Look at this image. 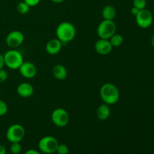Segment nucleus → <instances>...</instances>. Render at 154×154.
I'll return each instance as SVG.
<instances>
[{
	"label": "nucleus",
	"mask_w": 154,
	"mask_h": 154,
	"mask_svg": "<svg viewBox=\"0 0 154 154\" xmlns=\"http://www.w3.org/2000/svg\"><path fill=\"white\" fill-rule=\"evenodd\" d=\"M151 45H152V46H153V48H154V33L151 37Z\"/></svg>",
	"instance_id": "30"
},
{
	"label": "nucleus",
	"mask_w": 154,
	"mask_h": 154,
	"mask_svg": "<svg viewBox=\"0 0 154 154\" xmlns=\"http://www.w3.org/2000/svg\"><path fill=\"white\" fill-rule=\"evenodd\" d=\"M110 115H111L110 105L103 103L98 107L97 110H96V116L99 120H102V121L107 120L109 118Z\"/></svg>",
	"instance_id": "14"
},
{
	"label": "nucleus",
	"mask_w": 154,
	"mask_h": 154,
	"mask_svg": "<svg viewBox=\"0 0 154 154\" xmlns=\"http://www.w3.org/2000/svg\"><path fill=\"white\" fill-rule=\"evenodd\" d=\"M8 112V105L3 100L0 99V117L5 115Z\"/></svg>",
	"instance_id": "22"
},
{
	"label": "nucleus",
	"mask_w": 154,
	"mask_h": 154,
	"mask_svg": "<svg viewBox=\"0 0 154 154\" xmlns=\"http://www.w3.org/2000/svg\"><path fill=\"white\" fill-rule=\"evenodd\" d=\"M27 5L30 6V7H34L36 6L37 5L39 4V2H41V0H23Z\"/></svg>",
	"instance_id": "24"
},
{
	"label": "nucleus",
	"mask_w": 154,
	"mask_h": 154,
	"mask_svg": "<svg viewBox=\"0 0 154 154\" xmlns=\"http://www.w3.org/2000/svg\"><path fill=\"white\" fill-rule=\"evenodd\" d=\"M17 93L22 98L31 97L34 93V87L29 83H21L17 87Z\"/></svg>",
	"instance_id": "13"
},
{
	"label": "nucleus",
	"mask_w": 154,
	"mask_h": 154,
	"mask_svg": "<svg viewBox=\"0 0 154 154\" xmlns=\"http://www.w3.org/2000/svg\"><path fill=\"white\" fill-rule=\"evenodd\" d=\"M22 150V146L20 142H12L10 146V151L12 154H20Z\"/></svg>",
	"instance_id": "19"
},
{
	"label": "nucleus",
	"mask_w": 154,
	"mask_h": 154,
	"mask_svg": "<svg viewBox=\"0 0 154 154\" xmlns=\"http://www.w3.org/2000/svg\"><path fill=\"white\" fill-rule=\"evenodd\" d=\"M24 154H41L38 151L35 150H33V149H29V150H26V151L24 153Z\"/></svg>",
	"instance_id": "27"
},
{
	"label": "nucleus",
	"mask_w": 154,
	"mask_h": 154,
	"mask_svg": "<svg viewBox=\"0 0 154 154\" xmlns=\"http://www.w3.org/2000/svg\"><path fill=\"white\" fill-rule=\"evenodd\" d=\"M0 94H1V92H0Z\"/></svg>",
	"instance_id": "31"
},
{
	"label": "nucleus",
	"mask_w": 154,
	"mask_h": 154,
	"mask_svg": "<svg viewBox=\"0 0 154 154\" xmlns=\"http://www.w3.org/2000/svg\"><path fill=\"white\" fill-rule=\"evenodd\" d=\"M116 15H117V11L114 6L108 5L102 8V16L103 20H114V18L116 17Z\"/></svg>",
	"instance_id": "16"
},
{
	"label": "nucleus",
	"mask_w": 154,
	"mask_h": 154,
	"mask_svg": "<svg viewBox=\"0 0 154 154\" xmlns=\"http://www.w3.org/2000/svg\"><path fill=\"white\" fill-rule=\"evenodd\" d=\"M5 64L8 69H18L23 63V57L20 52L16 49H11L6 51L4 54Z\"/></svg>",
	"instance_id": "3"
},
{
	"label": "nucleus",
	"mask_w": 154,
	"mask_h": 154,
	"mask_svg": "<svg viewBox=\"0 0 154 154\" xmlns=\"http://www.w3.org/2000/svg\"><path fill=\"white\" fill-rule=\"evenodd\" d=\"M69 152V148L66 144H59L57 149V153L58 154H68Z\"/></svg>",
	"instance_id": "21"
},
{
	"label": "nucleus",
	"mask_w": 154,
	"mask_h": 154,
	"mask_svg": "<svg viewBox=\"0 0 154 154\" xmlns=\"http://www.w3.org/2000/svg\"><path fill=\"white\" fill-rule=\"evenodd\" d=\"M0 154H6V148L2 144H0Z\"/></svg>",
	"instance_id": "28"
},
{
	"label": "nucleus",
	"mask_w": 154,
	"mask_h": 154,
	"mask_svg": "<svg viewBox=\"0 0 154 154\" xmlns=\"http://www.w3.org/2000/svg\"><path fill=\"white\" fill-rule=\"evenodd\" d=\"M30 6L27 5L25 2H20L17 5V11L20 14H26L28 13L30 10Z\"/></svg>",
	"instance_id": "18"
},
{
	"label": "nucleus",
	"mask_w": 154,
	"mask_h": 154,
	"mask_svg": "<svg viewBox=\"0 0 154 154\" xmlns=\"http://www.w3.org/2000/svg\"><path fill=\"white\" fill-rule=\"evenodd\" d=\"M52 74L54 78L59 81H63L66 79L68 76L67 69L61 64H57L54 66L52 69Z\"/></svg>",
	"instance_id": "15"
},
{
	"label": "nucleus",
	"mask_w": 154,
	"mask_h": 154,
	"mask_svg": "<svg viewBox=\"0 0 154 154\" xmlns=\"http://www.w3.org/2000/svg\"><path fill=\"white\" fill-rule=\"evenodd\" d=\"M18 69H19L20 74L23 78H28V79L35 78L37 74V68L35 66L34 63L31 62H23Z\"/></svg>",
	"instance_id": "10"
},
{
	"label": "nucleus",
	"mask_w": 154,
	"mask_h": 154,
	"mask_svg": "<svg viewBox=\"0 0 154 154\" xmlns=\"http://www.w3.org/2000/svg\"><path fill=\"white\" fill-rule=\"evenodd\" d=\"M76 29L70 22L64 21L57 26L56 29L57 38L63 44L69 43L74 40L76 36Z\"/></svg>",
	"instance_id": "2"
},
{
	"label": "nucleus",
	"mask_w": 154,
	"mask_h": 154,
	"mask_svg": "<svg viewBox=\"0 0 154 154\" xmlns=\"http://www.w3.org/2000/svg\"><path fill=\"white\" fill-rule=\"evenodd\" d=\"M59 141L55 137L48 135L41 138L38 141V149L45 154H53L57 152Z\"/></svg>",
	"instance_id": "4"
},
{
	"label": "nucleus",
	"mask_w": 154,
	"mask_h": 154,
	"mask_svg": "<svg viewBox=\"0 0 154 154\" xmlns=\"http://www.w3.org/2000/svg\"><path fill=\"white\" fill-rule=\"evenodd\" d=\"M6 45L11 49H16L19 48L24 42V35L22 32L14 30L9 32L6 36Z\"/></svg>",
	"instance_id": "9"
},
{
	"label": "nucleus",
	"mask_w": 154,
	"mask_h": 154,
	"mask_svg": "<svg viewBox=\"0 0 154 154\" xmlns=\"http://www.w3.org/2000/svg\"><path fill=\"white\" fill-rule=\"evenodd\" d=\"M8 72L4 69H0V83H3L8 79Z\"/></svg>",
	"instance_id": "23"
},
{
	"label": "nucleus",
	"mask_w": 154,
	"mask_h": 154,
	"mask_svg": "<svg viewBox=\"0 0 154 154\" xmlns=\"http://www.w3.org/2000/svg\"><path fill=\"white\" fill-rule=\"evenodd\" d=\"M110 42H111V45L114 47H120L123 45V42H124V38H123V35L118 33H115L113 35L111 38H109Z\"/></svg>",
	"instance_id": "17"
},
{
	"label": "nucleus",
	"mask_w": 154,
	"mask_h": 154,
	"mask_svg": "<svg viewBox=\"0 0 154 154\" xmlns=\"http://www.w3.org/2000/svg\"><path fill=\"white\" fill-rule=\"evenodd\" d=\"M50 1H51L52 2H54V3H57V4H58V3L63 2L65 0H50Z\"/></svg>",
	"instance_id": "29"
},
{
	"label": "nucleus",
	"mask_w": 154,
	"mask_h": 154,
	"mask_svg": "<svg viewBox=\"0 0 154 154\" xmlns=\"http://www.w3.org/2000/svg\"><path fill=\"white\" fill-rule=\"evenodd\" d=\"M139 9H138L137 8H135V7H132V9H131V13H132V15H134V16H136L137 14H138V12H139Z\"/></svg>",
	"instance_id": "26"
},
{
	"label": "nucleus",
	"mask_w": 154,
	"mask_h": 154,
	"mask_svg": "<svg viewBox=\"0 0 154 154\" xmlns=\"http://www.w3.org/2000/svg\"><path fill=\"white\" fill-rule=\"evenodd\" d=\"M117 26L114 20H103L97 27V35L99 38L109 39L116 33Z\"/></svg>",
	"instance_id": "5"
},
{
	"label": "nucleus",
	"mask_w": 154,
	"mask_h": 154,
	"mask_svg": "<svg viewBox=\"0 0 154 154\" xmlns=\"http://www.w3.org/2000/svg\"><path fill=\"white\" fill-rule=\"evenodd\" d=\"M5 66V58H4V54H0V69H4Z\"/></svg>",
	"instance_id": "25"
},
{
	"label": "nucleus",
	"mask_w": 154,
	"mask_h": 154,
	"mask_svg": "<svg viewBox=\"0 0 154 154\" xmlns=\"http://www.w3.org/2000/svg\"><path fill=\"white\" fill-rule=\"evenodd\" d=\"M25 129L20 124H13L6 131V138L11 143L20 142L25 136Z\"/></svg>",
	"instance_id": "6"
},
{
	"label": "nucleus",
	"mask_w": 154,
	"mask_h": 154,
	"mask_svg": "<svg viewBox=\"0 0 154 154\" xmlns=\"http://www.w3.org/2000/svg\"><path fill=\"white\" fill-rule=\"evenodd\" d=\"M100 97L105 104L114 105L120 99V90L111 83H105L100 88Z\"/></svg>",
	"instance_id": "1"
},
{
	"label": "nucleus",
	"mask_w": 154,
	"mask_h": 154,
	"mask_svg": "<svg viewBox=\"0 0 154 154\" xmlns=\"http://www.w3.org/2000/svg\"><path fill=\"white\" fill-rule=\"evenodd\" d=\"M153 14L151 11L146 8L140 10L138 14L135 16L137 25L141 29H147L150 27L153 23Z\"/></svg>",
	"instance_id": "8"
},
{
	"label": "nucleus",
	"mask_w": 154,
	"mask_h": 154,
	"mask_svg": "<svg viewBox=\"0 0 154 154\" xmlns=\"http://www.w3.org/2000/svg\"><path fill=\"white\" fill-rule=\"evenodd\" d=\"M63 46V43L58 38H53L48 41L45 50L50 55H57L60 52Z\"/></svg>",
	"instance_id": "12"
},
{
	"label": "nucleus",
	"mask_w": 154,
	"mask_h": 154,
	"mask_svg": "<svg viewBox=\"0 0 154 154\" xmlns=\"http://www.w3.org/2000/svg\"><path fill=\"white\" fill-rule=\"evenodd\" d=\"M95 50L96 53L100 55H108L112 51L113 46L111 45L109 39L99 38L95 44Z\"/></svg>",
	"instance_id": "11"
},
{
	"label": "nucleus",
	"mask_w": 154,
	"mask_h": 154,
	"mask_svg": "<svg viewBox=\"0 0 154 154\" xmlns=\"http://www.w3.org/2000/svg\"><path fill=\"white\" fill-rule=\"evenodd\" d=\"M51 120L57 127H65L69 122V114L64 108H56L51 114Z\"/></svg>",
	"instance_id": "7"
},
{
	"label": "nucleus",
	"mask_w": 154,
	"mask_h": 154,
	"mask_svg": "<svg viewBox=\"0 0 154 154\" xmlns=\"http://www.w3.org/2000/svg\"><path fill=\"white\" fill-rule=\"evenodd\" d=\"M147 5L146 0H133V6L139 10L144 9Z\"/></svg>",
	"instance_id": "20"
}]
</instances>
